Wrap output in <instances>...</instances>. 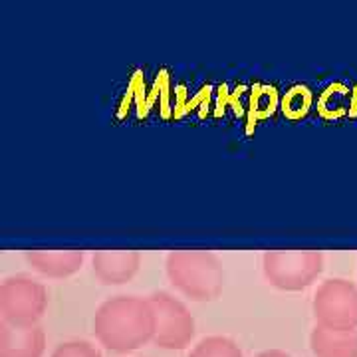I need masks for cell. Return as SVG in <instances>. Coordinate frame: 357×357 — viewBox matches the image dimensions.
<instances>
[{
	"mask_svg": "<svg viewBox=\"0 0 357 357\" xmlns=\"http://www.w3.org/2000/svg\"><path fill=\"white\" fill-rule=\"evenodd\" d=\"M96 340L114 354H129L155 337V312L149 298L114 296L93 316Z\"/></svg>",
	"mask_w": 357,
	"mask_h": 357,
	"instance_id": "obj_1",
	"label": "cell"
},
{
	"mask_svg": "<svg viewBox=\"0 0 357 357\" xmlns=\"http://www.w3.org/2000/svg\"><path fill=\"white\" fill-rule=\"evenodd\" d=\"M165 270L175 290L192 302H213L225 290V268L208 250H173L167 255Z\"/></svg>",
	"mask_w": 357,
	"mask_h": 357,
	"instance_id": "obj_2",
	"label": "cell"
},
{
	"mask_svg": "<svg viewBox=\"0 0 357 357\" xmlns=\"http://www.w3.org/2000/svg\"><path fill=\"white\" fill-rule=\"evenodd\" d=\"M262 270L272 288L300 292L324 272V255L314 250H268L262 255Z\"/></svg>",
	"mask_w": 357,
	"mask_h": 357,
	"instance_id": "obj_3",
	"label": "cell"
},
{
	"mask_svg": "<svg viewBox=\"0 0 357 357\" xmlns=\"http://www.w3.org/2000/svg\"><path fill=\"white\" fill-rule=\"evenodd\" d=\"M48 307V290L26 274L8 276L0 284V321L18 328L38 326Z\"/></svg>",
	"mask_w": 357,
	"mask_h": 357,
	"instance_id": "obj_4",
	"label": "cell"
},
{
	"mask_svg": "<svg viewBox=\"0 0 357 357\" xmlns=\"http://www.w3.org/2000/svg\"><path fill=\"white\" fill-rule=\"evenodd\" d=\"M312 310L318 326L330 330H357V286L345 278L321 282Z\"/></svg>",
	"mask_w": 357,
	"mask_h": 357,
	"instance_id": "obj_5",
	"label": "cell"
},
{
	"mask_svg": "<svg viewBox=\"0 0 357 357\" xmlns=\"http://www.w3.org/2000/svg\"><path fill=\"white\" fill-rule=\"evenodd\" d=\"M149 302L155 312L153 344L169 351L191 345L197 328L189 307L169 292H153Z\"/></svg>",
	"mask_w": 357,
	"mask_h": 357,
	"instance_id": "obj_6",
	"label": "cell"
},
{
	"mask_svg": "<svg viewBox=\"0 0 357 357\" xmlns=\"http://www.w3.org/2000/svg\"><path fill=\"white\" fill-rule=\"evenodd\" d=\"M141 266V255L135 250H100L91 258L96 278L103 286L128 284Z\"/></svg>",
	"mask_w": 357,
	"mask_h": 357,
	"instance_id": "obj_7",
	"label": "cell"
},
{
	"mask_svg": "<svg viewBox=\"0 0 357 357\" xmlns=\"http://www.w3.org/2000/svg\"><path fill=\"white\" fill-rule=\"evenodd\" d=\"M46 332L40 326L18 328L0 321V357H44Z\"/></svg>",
	"mask_w": 357,
	"mask_h": 357,
	"instance_id": "obj_8",
	"label": "cell"
},
{
	"mask_svg": "<svg viewBox=\"0 0 357 357\" xmlns=\"http://www.w3.org/2000/svg\"><path fill=\"white\" fill-rule=\"evenodd\" d=\"M28 266L46 278H68L84 266L82 250H30L24 255Z\"/></svg>",
	"mask_w": 357,
	"mask_h": 357,
	"instance_id": "obj_9",
	"label": "cell"
},
{
	"mask_svg": "<svg viewBox=\"0 0 357 357\" xmlns=\"http://www.w3.org/2000/svg\"><path fill=\"white\" fill-rule=\"evenodd\" d=\"M310 347L314 357H357V330H330L316 324Z\"/></svg>",
	"mask_w": 357,
	"mask_h": 357,
	"instance_id": "obj_10",
	"label": "cell"
},
{
	"mask_svg": "<svg viewBox=\"0 0 357 357\" xmlns=\"http://www.w3.org/2000/svg\"><path fill=\"white\" fill-rule=\"evenodd\" d=\"M189 357H243V351L234 340L225 335H211L195 345Z\"/></svg>",
	"mask_w": 357,
	"mask_h": 357,
	"instance_id": "obj_11",
	"label": "cell"
},
{
	"mask_svg": "<svg viewBox=\"0 0 357 357\" xmlns=\"http://www.w3.org/2000/svg\"><path fill=\"white\" fill-rule=\"evenodd\" d=\"M52 357H102V354L96 345H91L89 342L74 340V342H66V344L58 345Z\"/></svg>",
	"mask_w": 357,
	"mask_h": 357,
	"instance_id": "obj_12",
	"label": "cell"
},
{
	"mask_svg": "<svg viewBox=\"0 0 357 357\" xmlns=\"http://www.w3.org/2000/svg\"><path fill=\"white\" fill-rule=\"evenodd\" d=\"M256 357H292V356H288V354H286V351H282V349H266V351L258 354Z\"/></svg>",
	"mask_w": 357,
	"mask_h": 357,
	"instance_id": "obj_13",
	"label": "cell"
}]
</instances>
